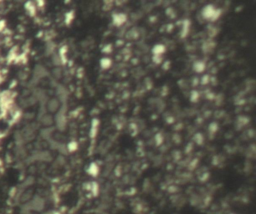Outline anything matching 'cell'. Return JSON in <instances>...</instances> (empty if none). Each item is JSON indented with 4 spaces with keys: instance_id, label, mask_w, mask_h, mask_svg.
<instances>
[{
    "instance_id": "6da1fadb",
    "label": "cell",
    "mask_w": 256,
    "mask_h": 214,
    "mask_svg": "<svg viewBox=\"0 0 256 214\" xmlns=\"http://www.w3.org/2000/svg\"><path fill=\"white\" fill-rule=\"evenodd\" d=\"M220 10H218V9H215L214 6L212 5H207L205 6V7L203 8V10H202V16H203L205 19H210L212 21H214L215 19H217L218 17H219L220 15Z\"/></svg>"
},
{
    "instance_id": "7a4b0ae2",
    "label": "cell",
    "mask_w": 256,
    "mask_h": 214,
    "mask_svg": "<svg viewBox=\"0 0 256 214\" xmlns=\"http://www.w3.org/2000/svg\"><path fill=\"white\" fill-rule=\"evenodd\" d=\"M30 208L34 209V210H41L43 207H44V201L43 199H41L40 197H35L34 199L31 201V203L29 204Z\"/></svg>"
},
{
    "instance_id": "3957f363",
    "label": "cell",
    "mask_w": 256,
    "mask_h": 214,
    "mask_svg": "<svg viewBox=\"0 0 256 214\" xmlns=\"http://www.w3.org/2000/svg\"><path fill=\"white\" fill-rule=\"evenodd\" d=\"M126 22L125 14H114L113 15V24L115 26H121Z\"/></svg>"
},
{
    "instance_id": "277c9868",
    "label": "cell",
    "mask_w": 256,
    "mask_h": 214,
    "mask_svg": "<svg viewBox=\"0 0 256 214\" xmlns=\"http://www.w3.org/2000/svg\"><path fill=\"white\" fill-rule=\"evenodd\" d=\"M87 172L89 173L91 176H96L98 174L99 172V168L97 166V164L96 163H91L88 167V169H87Z\"/></svg>"
},
{
    "instance_id": "5b68a950",
    "label": "cell",
    "mask_w": 256,
    "mask_h": 214,
    "mask_svg": "<svg viewBox=\"0 0 256 214\" xmlns=\"http://www.w3.org/2000/svg\"><path fill=\"white\" fill-rule=\"evenodd\" d=\"M152 51H153L154 55H159V56H160V54H163L165 52V46L161 45V44H157L153 47Z\"/></svg>"
},
{
    "instance_id": "8992f818",
    "label": "cell",
    "mask_w": 256,
    "mask_h": 214,
    "mask_svg": "<svg viewBox=\"0 0 256 214\" xmlns=\"http://www.w3.org/2000/svg\"><path fill=\"white\" fill-rule=\"evenodd\" d=\"M193 68H194V70L196 71V72L200 73L205 69V64L203 63V62L197 61V62H195L194 65H193Z\"/></svg>"
},
{
    "instance_id": "52a82bcc",
    "label": "cell",
    "mask_w": 256,
    "mask_h": 214,
    "mask_svg": "<svg viewBox=\"0 0 256 214\" xmlns=\"http://www.w3.org/2000/svg\"><path fill=\"white\" fill-rule=\"evenodd\" d=\"M110 65H111V60L109 59V58H102L101 59V66L104 68V69L109 68Z\"/></svg>"
},
{
    "instance_id": "ba28073f",
    "label": "cell",
    "mask_w": 256,
    "mask_h": 214,
    "mask_svg": "<svg viewBox=\"0 0 256 214\" xmlns=\"http://www.w3.org/2000/svg\"><path fill=\"white\" fill-rule=\"evenodd\" d=\"M68 148H69V151H75L77 149V144L75 143V142H71V143L69 144V146H68Z\"/></svg>"
}]
</instances>
